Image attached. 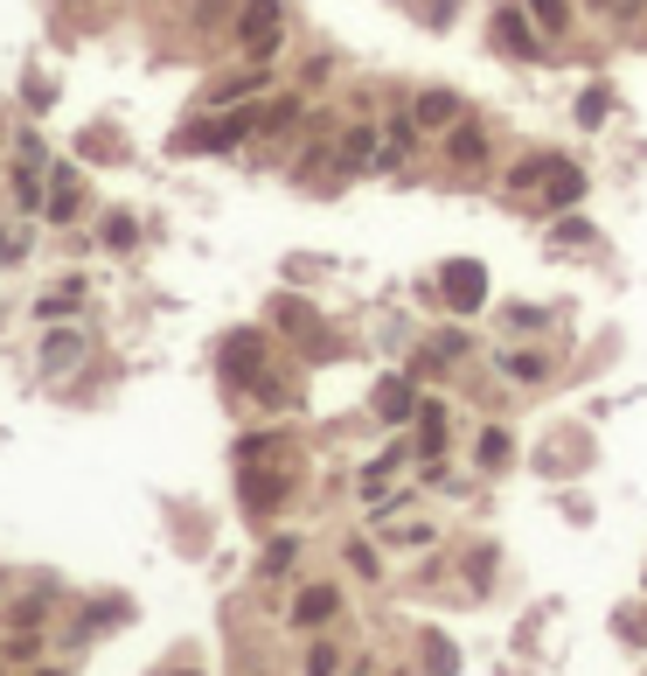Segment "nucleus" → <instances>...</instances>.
<instances>
[{
	"label": "nucleus",
	"instance_id": "f257e3e1",
	"mask_svg": "<svg viewBox=\"0 0 647 676\" xmlns=\"http://www.w3.org/2000/svg\"><path fill=\"white\" fill-rule=\"evenodd\" d=\"M264 133V105H216L202 112V119H188L167 133V154H237V147H251Z\"/></svg>",
	"mask_w": 647,
	"mask_h": 676
},
{
	"label": "nucleus",
	"instance_id": "f03ea898",
	"mask_svg": "<svg viewBox=\"0 0 647 676\" xmlns=\"http://www.w3.org/2000/svg\"><path fill=\"white\" fill-rule=\"evenodd\" d=\"M341 614H349L341 579H299L293 599H285V628H293V634H328Z\"/></svg>",
	"mask_w": 647,
	"mask_h": 676
},
{
	"label": "nucleus",
	"instance_id": "7ed1b4c3",
	"mask_svg": "<svg viewBox=\"0 0 647 676\" xmlns=\"http://www.w3.org/2000/svg\"><path fill=\"white\" fill-rule=\"evenodd\" d=\"M231 43L251 56V63H272L279 43H285V8H279V0H237V14H231Z\"/></svg>",
	"mask_w": 647,
	"mask_h": 676
},
{
	"label": "nucleus",
	"instance_id": "20e7f679",
	"mask_svg": "<svg viewBox=\"0 0 647 676\" xmlns=\"http://www.w3.org/2000/svg\"><path fill=\"white\" fill-rule=\"evenodd\" d=\"M487 35H494V49H502V56H516V63H550V49H557V43H550V35H543L537 22H529V8H522V0H502V8L487 14Z\"/></svg>",
	"mask_w": 647,
	"mask_h": 676
},
{
	"label": "nucleus",
	"instance_id": "39448f33",
	"mask_svg": "<svg viewBox=\"0 0 647 676\" xmlns=\"http://www.w3.org/2000/svg\"><path fill=\"white\" fill-rule=\"evenodd\" d=\"M293 488H299V475L285 461H272V467H237V502H244V516L251 523H272L285 502H293Z\"/></svg>",
	"mask_w": 647,
	"mask_h": 676
},
{
	"label": "nucleus",
	"instance_id": "423d86ee",
	"mask_svg": "<svg viewBox=\"0 0 647 676\" xmlns=\"http://www.w3.org/2000/svg\"><path fill=\"white\" fill-rule=\"evenodd\" d=\"M216 370H223L231 391H251L264 370H272V335H264V328H231L223 349H216Z\"/></svg>",
	"mask_w": 647,
	"mask_h": 676
},
{
	"label": "nucleus",
	"instance_id": "0eeeda50",
	"mask_svg": "<svg viewBox=\"0 0 647 676\" xmlns=\"http://www.w3.org/2000/svg\"><path fill=\"white\" fill-rule=\"evenodd\" d=\"M132 614H140V607H132V599H126V593H105V599H84V607H78V614H70V628H63V642H70V649H78V642H98V634H111V628H126V621H132Z\"/></svg>",
	"mask_w": 647,
	"mask_h": 676
},
{
	"label": "nucleus",
	"instance_id": "6e6552de",
	"mask_svg": "<svg viewBox=\"0 0 647 676\" xmlns=\"http://www.w3.org/2000/svg\"><path fill=\"white\" fill-rule=\"evenodd\" d=\"M376 154H384V119H355L334 147V175L355 182V175H376Z\"/></svg>",
	"mask_w": 647,
	"mask_h": 676
},
{
	"label": "nucleus",
	"instance_id": "1a4fd4ad",
	"mask_svg": "<svg viewBox=\"0 0 647 676\" xmlns=\"http://www.w3.org/2000/svg\"><path fill=\"white\" fill-rule=\"evenodd\" d=\"M439 293L452 314H481L487 307V266L481 258H452V266H439Z\"/></svg>",
	"mask_w": 647,
	"mask_h": 676
},
{
	"label": "nucleus",
	"instance_id": "9d476101",
	"mask_svg": "<svg viewBox=\"0 0 647 676\" xmlns=\"http://www.w3.org/2000/svg\"><path fill=\"white\" fill-rule=\"evenodd\" d=\"M494 370H502V377L508 384H550V377H557V356H550V349H537V342H502V349H494Z\"/></svg>",
	"mask_w": 647,
	"mask_h": 676
},
{
	"label": "nucleus",
	"instance_id": "9b49d317",
	"mask_svg": "<svg viewBox=\"0 0 647 676\" xmlns=\"http://www.w3.org/2000/svg\"><path fill=\"white\" fill-rule=\"evenodd\" d=\"M417 405H425V391H417V377H411V370H397V377H384V384H376V419H384V426H411L417 419Z\"/></svg>",
	"mask_w": 647,
	"mask_h": 676
},
{
	"label": "nucleus",
	"instance_id": "f8f14e48",
	"mask_svg": "<svg viewBox=\"0 0 647 676\" xmlns=\"http://www.w3.org/2000/svg\"><path fill=\"white\" fill-rule=\"evenodd\" d=\"M411 119L425 126V133H452V126L467 119V98H460V91H446V84H425L411 98Z\"/></svg>",
	"mask_w": 647,
	"mask_h": 676
},
{
	"label": "nucleus",
	"instance_id": "ddd939ff",
	"mask_svg": "<svg viewBox=\"0 0 647 676\" xmlns=\"http://www.w3.org/2000/svg\"><path fill=\"white\" fill-rule=\"evenodd\" d=\"M411 461H417L411 446H384V454H376V461H363V467H355V496H363V502H376V496H390V481L404 475Z\"/></svg>",
	"mask_w": 647,
	"mask_h": 676
},
{
	"label": "nucleus",
	"instance_id": "4468645a",
	"mask_svg": "<svg viewBox=\"0 0 647 676\" xmlns=\"http://www.w3.org/2000/svg\"><path fill=\"white\" fill-rule=\"evenodd\" d=\"M78 363H84V328H49L43 349H35V370L43 377H70Z\"/></svg>",
	"mask_w": 647,
	"mask_h": 676
},
{
	"label": "nucleus",
	"instance_id": "2eb2a0df",
	"mask_svg": "<svg viewBox=\"0 0 647 676\" xmlns=\"http://www.w3.org/2000/svg\"><path fill=\"white\" fill-rule=\"evenodd\" d=\"M487 154H494L487 119H473V112H467V119L446 133V161H452V167H487Z\"/></svg>",
	"mask_w": 647,
	"mask_h": 676
},
{
	"label": "nucleus",
	"instance_id": "dca6fc26",
	"mask_svg": "<svg viewBox=\"0 0 647 676\" xmlns=\"http://www.w3.org/2000/svg\"><path fill=\"white\" fill-rule=\"evenodd\" d=\"M8 202H14V217H43L49 210V175L28 167V161H14L8 167Z\"/></svg>",
	"mask_w": 647,
	"mask_h": 676
},
{
	"label": "nucleus",
	"instance_id": "f3484780",
	"mask_svg": "<svg viewBox=\"0 0 647 676\" xmlns=\"http://www.w3.org/2000/svg\"><path fill=\"white\" fill-rule=\"evenodd\" d=\"M411 454L417 461H446V405L439 398H425V405H417V419H411Z\"/></svg>",
	"mask_w": 647,
	"mask_h": 676
},
{
	"label": "nucleus",
	"instance_id": "a211bd4d",
	"mask_svg": "<svg viewBox=\"0 0 647 676\" xmlns=\"http://www.w3.org/2000/svg\"><path fill=\"white\" fill-rule=\"evenodd\" d=\"M272 84V63H251V70H231V78L209 84V105H251L258 91Z\"/></svg>",
	"mask_w": 647,
	"mask_h": 676
},
{
	"label": "nucleus",
	"instance_id": "6ab92c4d",
	"mask_svg": "<svg viewBox=\"0 0 647 676\" xmlns=\"http://www.w3.org/2000/svg\"><path fill=\"white\" fill-rule=\"evenodd\" d=\"M299 558H307V537H299V531H279V537L258 551V579H293Z\"/></svg>",
	"mask_w": 647,
	"mask_h": 676
},
{
	"label": "nucleus",
	"instance_id": "aec40b11",
	"mask_svg": "<svg viewBox=\"0 0 647 676\" xmlns=\"http://www.w3.org/2000/svg\"><path fill=\"white\" fill-rule=\"evenodd\" d=\"M355 655L334 642V634H307V649H299V676H349Z\"/></svg>",
	"mask_w": 647,
	"mask_h": 676
},
{
	"label": "nucleus",
	"instance_id": "412c9836",
	"mask_svg": "<svg viewBox=\"0 0 647 676\" xmlns=\"http://www.w3.org/2000/svg\"><path fill=\"white\" fill-rule=\"evenodd\" d=\"M473 467H481V475H508V467H516V433H508V426H481Z\"/></svg>",
	"mask_w": 647,
	"mask_h": 676
},
{
	"label": "nucleus",
	"instance_id": "4be33fe9",
	"mask_svg": "<svg viewBox=\"0 0 647 676\" xmlns=\"http://www.w3.org/2000/svg\"><path fill=\"white\" fill-rule=\"evenodd\" d=\"M285 454H293V433H237V446H231L237 467H272Z\"/></svg>",
	"mask_w": 647,
	"mask_h": 676
},
{
	"label": "nucleus",
	"instance_id": "5701e85b",
	"mask_svg": "<svg viewBox=\"0 0 647 676\" xmlns=\"http://www.w3.org/2000/svg\"><path fill=\"white\" fill-rule=\"evenodd\" d=\"M244 398H251L258 411H299V405H307V398H299V384L285 377V370H264V377L244 391Z\"/></svg>",
	"mask_w": 647,
	"mask_h": 676
},
{
	"label": "nucleus",
	"instance_id": "b1692460",
	"mask_svg": "<svg viewBox=\"0 0 647 676\" xmlns=\"http://www.w3.org/2000/svg\"><path fill=\"white\" fill-rule=\"evenodd\" d=\"M537 202H543V210H557V217H564V210H578V202H585V167L557 161V175L543 182V196H537Z\"/></svg>",
	"mask_w": 647,
	"mask_h": 676
},
{
	"label": "nucleus",
	"instance_id": "393cba45",
	"mask_svg": "<svg viewBox=\"0 0 647 676\" xmlns=\"http://www.w3.org/2000/svg\"><path fill=\"white\" fill-rule=\"evenodd\" d=\"M49 655V628H8V642H0V663L8 669H35Z\"/></svg>",
	"mask_w": 647,
	"mask_h": 676
},
{
	"label": "nucleus",
	"instance_id": "a878e982",
	"mask_svg": "<svg viewBox=\"0 0 647 676\" xmlns=\"http://www.w3.org/2000/svg\"><path fill=\"white\" fill-rule=\"evenodd\" d=\"M522 8H529V22H537L550 43H564V35L578 28V14H585L578 0H522Z\"/></svg>",
	"mask_w": 647,
	"mask_h": 676
},
{
	"label": "nucleus",
	"instance_id": "bb28decb",
	"mask_svg": "<svg viewBox=\"0 0 647 676\" xmlns=\"http://www.w3.org/2000/svg\"><path fill=\"white\" fill-rule=\"evenodd\" d=\"M307 119H314V112H307V98H299V91H285V98H272V105H264V133H258V140H285V133H299Z\"/></svg>",
	"mask_w": 647,
	"mask_h": 676
},
{
	"label": "nucleus",
	"instance_id": "cd10ccee",
	"mask_svg": "<svg viewBox=\"0 0 647 676\" xmlns=\"http://www.w3.org/2000/svg\"><path fill=\"white\" fill-rule=\"evenodd\" d=\"M557 161H564V154H529V161H516V167H508V196H543V182L557 175Z\"/></svg>",
	"mask_w": 647,
	"mask_h": 676
},
{
	"label": "nucleus",
	"instance_id": "c85d7f7f",
	"mask_svg": "<svg viewBox=\"0 0 647 676\" xmlns=\"http://www.w3.org/2000/svg\"><path fill=\"white\" fill-rule=\"evenodd\" d=\"M49 599H56L49 579H43L35 593H14V599H8V628H49Z\"/></svg>",
	"mask_w": 647,
	"mask_h": 676
},
{
	"label": "nucleus",
	"instance_id": "c756f323",
	"mask_svg": "<svg viewBox=\"0 0 647 676\" xmlns=\"http://www.w3.org/2000/svg\"><path fill=\"white\" fill-rule=\"evenodd\" d=\"M84 287H91V279H84V272H63V279H56V287H49L43 300H35V314H43V322H56V314H70V307H84Z\"/></svg>",
	"mask_w": 647,
	"mask_h": 676
},
{
	"label": "nucleus",
	"instance_id": "7c9ffc66",
	"mask_svg": "<svg viewBox=\"0 0 647 676\" xmlns=\"http://www.w3.org/2000/svg\"><path fill=\"white\" fill-rule=\"evenodd\" d=\"M417 655H425V676H460V649L439 628H417Z\"/></svg>",
	"mask_w": 647,
	"mask_h": 676
},
{
	"label": "nucleus",
	"instance_id": "2f4dec72",
	"mask_svg": "<svg viewBox=\"0 0 647 676\" xmlns=\"http://www.w3.org/2000/svg\"><path fill=\"white\" fill-rule=\"evenodd\" d=\"M28 252H35V231H28L22 217H0V272H14Z\"/></svg>",
	"mask_w": 647,
	"mask_h": 676
},
{
	"label": "nucleus",
	"instance_id": "473e14b6",
	"mask_svg": "<svg viewBox=\"0 0 647 676\" xmlns=\"http://www.w3.org/2000/svg\"><path fill=\"white\" fill-rule=\"evenodd\" d=\"M272 322H279V328H293V335H328V328H320V314L307 307V300H293V293H279V300H272Z\"/></svg>",
	"mask_w": 647,
	"mask_h": 676
},
{
	"label": "nucleus",
	"instance_id": "72a5a7b5",
	"mask_svg": "<svg viewBox=\"0 0 647 676\" xmlns=\"http://www.w3.org/2000/svg\"><path fill=\"white\" fill-rule=\"evenodd\" d=\"M605 112H613V84H585L578 91V105H570V119L592 133V126H605Z\"/></svg>",
	"mask_w": 647,
	"mask_h": 676
},
{
	"label": "nucleus",
	"instance_id": "f704fd0d",
	"mask_svg": "<svg viewBox=\"0 0 647 676\" xmlns=\"http://www.w3.org/2000/svg\"><path fill=\"white\" fill-rule=\"evenodd\" d=\"M98 237H105V252H132V244H140V217H132V210H105Z\"/></svg>",
	"mask_w": 647,
	"mask_h": 676
},
{
	"label": "nucleus",
	"instance_id": "c9c22d12",
	"mask_svg": "<svg viewBox=\"0 0 647 676\" xmlns=\"http://www.w3.org/2000/svg\"><path fill=\"white\" fill-rule=\"evenodd\" d=\"M341 566H349L355 579H384V558H376L369 537H349V544H341Z\"/></svg>",
	"mask_w": 647,
	"mask_h": 676
},
{
	"label": "nucleus",
	"instance_id": "e433bc0d",
	"mask_svg": "<svg viewBox=\"0 0 647 676\" xmlns=\"http://www.w3.org/2000/svg\"><path fill=\"white\" fill-rule=\"evenodd\" d=\"M460 356H473V335L467 328H439V335H432V363H460Z\"/></svg>",
	"mask_w": 647,
	"mask_h": 676
},
{
	"label": "nucleus",
	"instance_id": "4c0bfd02",
	"mask_svg": "<svg viewBox=\"0 0 647 676\" xmlns=\"http://www.w3.org/2000/svg\"><path fill=\"white\" fill-rule=\"evenodd\" d=\"M550 244H557V252H570V244H592V223H585V217H557V223H550Z\"/></svg>",
	"mask_w": 647,
	"mask_h": 676
},
{
	"label": "nucleus",
	"instance_id": "58836bf2",
	"mask_svg": "<svg viewBox=\"0 0 647 676\" xmlns=\"http://www.w3.org/2000/svg\"><path fill=\"white\" fill-rule=\"evenodd\" d=\"M390 544H397V551H411V544L425 551V544H439V531H432V523H397V531H390Z\"/></svg>",
	"mask_w": 647,
	"mask_h": 676
},
{
	"label": "nucleus",
	"instance_id": "ea45409f",
	"mask_svg": "<svg viewBox=\"0 0 647 676\" xmlns=\"http://www.w3.org/2000/svg\"><path fill=\"white\" fill-rule=\"evenodd\" d=\"M613 634H620V642H634V649H647V614H640V607H634V614H620Z\"/></svg>",
	"mask_w": 647,
	"mask_h": 676
},
{
	"label": "nucleus",
	"instance_id": "a19ab883",
	"mask_svg": "<svg viewBox=\"0 0 647 676\" xmlns=\"http://www.w3.org/2000/svg\"><path fill=\"white\" fill-rule=\"evenodd\" d=\"M14 161L43 167V133H28V126H22V133H14Z\"/></svg>",
	"mask_w": 647,
	"mask_h": 676
},
{
	"label": "nucleus",
	"instance_id": "79ce46f5",
	"mask_svg": "<svg viewBox=\"0 0 647 676\" xmlns=\"http://www.w3.org/2000/svg\"><path fill=\"white\" fill-rule=\"evenodd\" d=\"M223 8H237V0H196V28L209 35V28H216V22H223Z\"/></svg>",
	"mask_w": 647,
	"mask_h": 676
},
{
	"label": "nucleus",
	"instance_id": "37998d69",
	"mask_svg": "<svg viewBox=\"0 0 647 676\" xmlns=\"http://www.w3.org/2000/svg\"><path fill=\"white\" fill-rule=\"evenodd\" d=\"M578 8H585V14H599V22H613V14H620V0H578Z\"/></svg>",
	"mask_w": 647,
	"mask_h": 676
},
{
	"label": "nucleus",
	"instance_id": "c03bdc74",
	"mask_svg": "<svg viewBox=\"0 0 647 676\" xmlns=\"http://www.w3.org/2000/svg\"><path fill=\"white\" fill-rule=\"evenodd\" d=\"M349 676H376V655H363V663H349Z\"/></svg>",
	"mask_w": 647,
	"mask_h": 676
},
{
	"label": "nucleus",
	"instance_id": "a18cd8bd",
	"mask_svg": "<svg viewBox=\"0 0 647 676\" xmlns=\"http://www.w3.org/2000/svg\"><path fill=\"white\" fill-rule=\"evenodd\" d=\"M28 676H70V669H63V663H35Z\"/></svg>",
	"mask_w": 647,
	"mask_h": 676
},
{
	"label": "nucleus",
	"instance_id": "49530a36",
	"mask_svg": "<svg viewBox=\"0 0 647 676\" xmlns=\"http://www.w3.org/2000/svg\"><path fill=\"white\" fill-rule=\"evenodd\" d=\"M154 676H202V669H154Z\"/></svg>",
	"mask_w": 647,
	"mask_h": 676
},
{
	"label": "nucleus",
	"instance_id": "de8ad7c7",
	"mask_svg": "<svg viewBox=\"0 0 647 676\" xmlns=\"http://www.w3.org/2000/svg\"><path fill=\"white\" fill-rule=\"evenodd\" d=\"M0 676H8V663H0Z\"/></svg>",
	"mask_w": 647,
	"mask_h": 676
}]
</instances>
